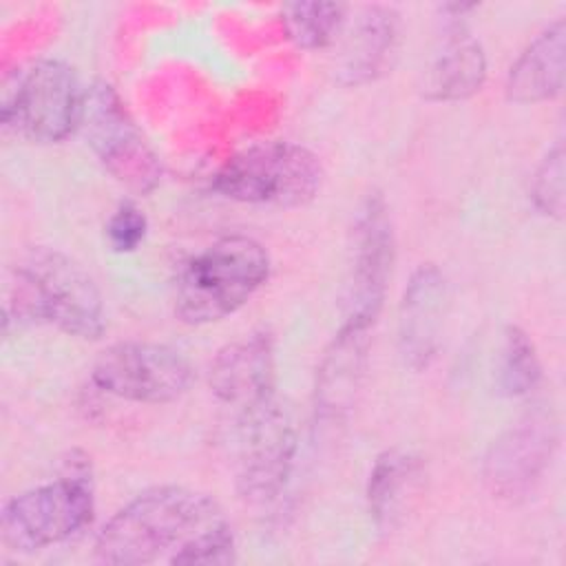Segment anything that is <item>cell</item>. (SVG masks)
<instances>
[{
    "mask_svg": "<svg viewBox=\"0 0 566 566\" xmlns=\"http://www.w3.org/2000/svg\"><path fill=\"white\" fill-rule=\"evenodd\" d=\"M226 520L219 504L195 489L161 484L142 491L95 537V559L113 566L166 562L195 537Z\"/></svg>",
    "mask_w": 566,
    "mask_h": 566,
    "instance_id": "6da1fadb",
    "label": "cell"
},
{
    "mask_svg": "<svg viewBox=\"0 0 566 566\" xmlns=\"http://www.w3.org/2000/svg\"><path fill=\"white\" fill-rule=\"evenodd\" d=\"M46 323L60 332L95 340L106 329L104 301L93 276L55 248H31L13 268L4 298V329Z\"/></svg>",
    "mask_w": 566,
    "mask_h": 566,
    "instance_id": "7a4b0ae2",
    "label": "cell"
},
{
    "mask_svg": "<svg viewBox=\"0 0 566 566\" xmlns=\"http://www.w3.org/2000/svg\"><path fill=\"white\" fill-rule=\"evenodd\" d=\"M270 254L252 237L226 234L190 254L175 279V314L188 325L217 323L268 281Z\"/></svg>",
    "mask_w": 566,
    "mask_h": 566,
    "instance_id": "3957f363",
    "label": "cell"
},
{
    "mask_svg": "<svg viewBox=\"0 0 566 566\" xmlns=\"http://www.w3.org/2000/svg\"><path fill=\"white\" fill-rule=\"evenodd\" d=\"M323 184V164L294 142H261L232 155L212 177V190L250 206L301 208Z\"/></svg>",
    "mask_w": 566,
    "mask_h": 566,
    "instance_id": "277c9868",
    "label": "cell"
},
{
    "mask_svg": "<svg viewBox=\"0 0 566 566\" xmlns=\"http://www.w3.org/2000/svg\"><path fill=\"white\" fill-rule=\"evenodd\" d=\"M95 509L86 460H71L53 482L27 489L2 506V542L18 553L55 546L88 526Z\"/></svg>",
    "mask_w": 566,
    "mask_h": 566,
    "instance_id": "5b68a950",
    "label": "cell"
},
{
    "mask_svg": "<svg viewBox=\"0 0 566 566\" xmlns=\"http://www.w3.org/2000/svg\"><path fill=\"white\" fill-rule=\"evenodd\" d=\"M296 458V424L272 396L234 413L232 473L239 497L254 509L270 506L285 491Z\"/></svg>",
    "mask_w": 566,
    "mask_h": 566,
    "instance_id": "8992f818",
    "label": "cell"
},
{
    "mask_svg": "<svg viewBox=\"0 0 566 566\" xmlns=\"http://www.w3.org/2000/svg\"><path fill=\"white\" fill-rule=\"evenodd\" d=\"M86 88L75 71L53 57H42L15 73L2 91L4 128L33 144H57L82 122Z\"/></svg>",
    "mask_w": 566,
    "mask_h": 566,
    "instance_id": "52a82bcc",
    "label": "cell"
},
{
    "mask_svg": "<svg viewBox=\"0 0 566 566\" xmlns=\"http://www.w3.org/2000/svg\"><path fill=\"white\" fill-rule=\"evenodd\" d=\"M396 256L394 223L380 192H367L358 203L345 256L340 287V325L371 329L387 296V283Z\"/></svg>",
    "mask_w": 566,
    "mask_h": 566,
    "instance_id": "ba28073f",
    "label": "cell"
},
{
    "mask_svg": "<svg viewBox=\"0 0 566 566\" xmlns=\"http://www.w3.org/2000/svg\"><path fill=\"white\" fill-rule=\"evenodd\" d=\"M80 128L99 164L119 186L133 195H148L161 184L159 157L111 84L93 82L86 88Z\"/></svg>",
    "mask_w": 566,
    "mask_h": 566,
    "instance_id": "9c48e42d",
    "label": "cell"
},
{
    "mask_svg": "<svg viewBox=\"0 0 566 566\" xmlns=\"http://www.w3.org/2000/svg\"><path fill=\"white\" fill-rule=\"evenodd\" d=\"M188 358L161 343L122 340L106 347L91 369L102 391L144 405H166L181 398L192 385Z\"/></svg>",
    "mask_w": 566,
    "mask_h": 566,
    "instance_id": "30bf717a",
    "label": "cell"
},
{
    "mask_svg": "<svg viewBox=\"0 0 566 566\" xmlns=\"http://www.w3.org/2000/svg\"><path fill=\"white\" fill-rule=\"evenodd\" d=\"M559 424L546 405L524 411L486 449L482 482L486 491L504 502L524 500L539 484L557 451Z\"/></svg>",
    "mask_w": 566,
    "mask_h": 566,
    "instance_id": "8fae6325",
    "label": "cell"
},
{
    "mask_svg": "<svg viewBox=\"0 0 566 566\" xmlns=\"http://www.w3.org/2000/svg\"><path fill=\"white\" fill-rule=\"evenodd\" d=\"M449 312V283L436 263H422L409 276L398 307V354L405 367L427 369L440 349Z\"/></svg>",
    "mask_w": 566,
    "mask_h": 566,
    "instance_id": "7c38bea8",
    "label": "cell"
},
{
    "mask_svg": "<svg viewBox=\"0 0 566 566\" xmlns=\"http://www.w3.org/2000/svg\"><path fill=\"white\" fill-rule=\"evenodd\" d=\"M274 382V338L265 329L223 345L208 367L210 391L234 413L276 396Z\"/></svg>",
    "mask_w": 566,
    "mask_h": 566,
    "instance_id": "4fadbf2b",
    "label": "cell"
},
{
    "mask_svg": "<svg viewBox=\"0 0 566 566\" xmlns=\"http://www.w3.org/2000/svg\"><path fill=\"white\" fill-rule=\"evenodd\" d=\"M369 363V329L340 325L325 347L314 378V413L321 422H343L352 416L365 385Z\"/></svg>",
    "mask_w": 566,
    "mask_h": 566,
    "instance_id": "5bb4252c",
    "label": "cell"
},
{
    "mask_svg": "<svg viewBox=\"0 0 566 566\" xmlns=\"http://www.w3.org/2000/svg\"><path fill=\"white\" fill-rule=\"evenodd\" d=\"M442 15V35L422 71L420 93L429 102H462L484 86L486 53L462 18Z\"/></svg>",
    "mask_w": 566,
    "mask_h": 566,
    "instance_id": "9a60e30c",
    "label": "cell"
},
{
    "mask_svg": "<svg viewBox=\"0 0 566 566\" xmlns=\"http://www.w3.org/2000/svg\"><path fill=\"white\" fill-rule=\"evenodd\" d=\"M340 33L334 77L343 86H363L391 66L400 40V13L394 7L367 4Z\"/></svg>",
    "mask_w": 566,
    "mask_h": 566,
    "instance_id": "2e32d148",
    "label": "cell"
},
{
    "mask_svg": "<svg viewBox=\"0 0 566 566\" xmlns=\"http://www.w3.org/2000/svg\"><path fill=\"white\" fill-rule=\"evenodd\" d=\"M427 482V467L420 455L405 449L382 451L367 478V511L376 528L391 533L413 511L422 497Z\"/></svg>",
    "mask_w": 566,
    "mask_h": 566,
    "instance_id": "e0dca14e",
    "label": "cell"
},
{
    "mask_svg": "<svg viewBox=\"0 0 566 566\" xmlns=\"http://www.w3.org/2000/svg\"><path fill=\"white\" fill-rule=\"evenodd\" d=\"M566 22L559 18L528 42L513 62L504 93L515 104H539L553 99L564 88Z\"/></svg>",
    "mask_w": 566,
    "mask_h": 566,
    "instance_id": "ac0fdd59",
    "label": "cell"
},
{
    "mask_svg": "<svg viewBox=\"0 0 566 566\" xmlns=\"http://www.w3.org/2000/svg\"><path fill=\"white\" fill-rule=\"evenodd\" d=\"M287 38L305 51L334 44L347 22L343 2H287L281 9Z\"/></svg>",
    "mask_w": 566,
    "mask_h": 566,
    "instance_id": "d6986e66",
    "label": "cell"
},
{
    "mask_svg": "<svg viewBox=\"0 0 566 566\" xmlns=\"http://www.w3.org/2000/svg\"><path fill=\"white\" fill-rule=\"evenodd\" d=\"M542 380V365L533 340L517 325H509L502 336L495 382L502 396L524 398Z\"/></svg>",
    "mask_w": 566,
    "mask_h": 566,
    "instance_id": "ffe728a7",
    "label": "cell"
},
{
    "mask_svg": "<svg viewBox=\"0 0 566 566\" xmlns=\"http://www.w3.org/2000/svg\"><path fill=\"white\" fill-rule=\"evenodd\" d=\"M533 206L553 219L564 214V146L557 142L539 161L531 184Z\"/></svg>",
    "mask_w": 566,
    "mask_h": 566,
    "instance_id": "44dd1931",
    "label": "cell"
},
{
    "mask_svg": "<svg viewBox=\"0 0 566 566\" xmlns=\"http://www.w3.org/2000/svg\"><path fill=\"white\" fill-rule=\"evenodd\" d=\"M232 562H237V544H234V533L228 520L208 528L206 533L195 537L186 548H181L168 559V564L172 566H192V564L226 566Z\"/></svg>",
    "mask_w": 566,
    "mask_h": 566,
    "instance_id": "7402d4cb",
    "label": "cell"
},
{
    "mask_svg": "<svg viewBox=\"0 0 566 566\" xmlns=\"http://www.w3.org/2000/svg\"><path fill=\"white\" fill-rule=\"evenodd\" d=\"M148 232L146 214L130 201H122L106 223V239L115 252H133Z\"/></svg>",
    "mask_w": 566,
    "mask_h": 566,
    "instance_id": "603a6c76",
    "label": "cell"
}]
</instances>
